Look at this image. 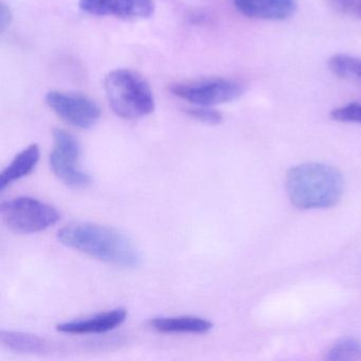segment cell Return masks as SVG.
I'll list each match as a JSON object with an SVG mask.
<instances>
[{
    "mask_svg": "<svg viewBox=\"0 0 361 361\" xmlns=\"http://www.w3.org/2000/svg\"><path fill=\"white\" fill-rule=\"evenodd\" d=\"M58 238L65 246L111 265L137 267L141 262L140 252L134 243L106 226L71 224L58 232Z\"/></svg>",
    "mask_w": 361,
    "mask_h": 361,
    "instance_id": "1",
    "label": "cell"
},
{
    "mask_svg": "<svg viewBox=\"0 0 361 361\" xmlns=\"http://www.w3.org/2000/svg\"><path fill=\"white\" fill-rule=\"evenodd\" d=\"M343 189L341 173L326 164H304L287 173V193L300 209L331 208L339 202Z\"/></svg>",
    "mask_w": 361,
    "mask_h": 361,
    "instance_id": "2",
    "label": "cell"
},
{
    "mask_svg": "<svg viewBox=\"0 0 361 361\" xmlns=\"http://www.w3.org/2000/svg\"><path fill=\"white\" fill-rule=\"evenodd\" d=\"M104 90L109 106L122 119H140L155 111V97L151 86L140 73L132 69H115L107 73Z\"/></svg>",
    "mask_w": 361,
    "mask_h": 361,
    "instance_id": "3",
    "label": "cell"
},
{
    "mask_svg": "<svg viewBox=\"0 0 361 361\" xmlns=\"http://www.w3.org/2000/svg\"><path fill=\"white\" fill-rule=\"evenodd\" d=\"M0 212L6 225L20 234L44 231L61 219L58 209L32 197H18L4 202Z\"/></svg>",
    "mask_w": 361,
    "mask_h": 361,
    "instance_id": "4",
    "label": "cell"
},
{
    "mask_svg": "<svg viewBox=\"0 0 361 361\" xmlns=\"http://www.w3.org/2000/svg\"><path fill=\"white\" fill-rule=\"evenodd\" d=\"M82 155L81 145L73 135L64 130H54V149L50 154L52 172L65 185L75 189L90 185V175L80 169Z\"/></svg>",
    "mask_w": 361,
    "mask_h": 361,
    "instance_id": "5",
    "label": "cell"
},
{
    "mask_svg": "<svg viewBox=\"0 0 361 361\" xmlns=\"http://www.w3.org/2000/svg\"><path fill=\"white\" fill-rule=\"evenodd\" d=\"M170 92L177 98L196 106H213L232 102L244 94V87L238 82L223 78L200 81L176 83L170 86Z\"/></svg>",
    "mask_w": 361,
    "mask_h": 361,
    "instance_id": "6",
    "label": "cell"
},
{
    "mask_svg": "<svg viewBox=\"0 0 361 361\" xmlns=\"http://www.w3.org/2000/svg\"><path fill=\"white\" fill-rule=\"evenodd\" d=\"M45 101L61 119L75 128L88 130L100 120V107L85 94L52 90L46 94Z\"/></svg>",
    "mask_w": 361,
    "mask_h": 361,
    "instance_id": "7",
    "label": "cell"
},
{
    "mask_svg": "<svg viewBox=\"0 0 361 361\" xmlns=\"http://www.w3.org/2000/svg\"><path fill=\"white\" fill-rule=\"evenodd\" d=\"M85 13L118 18H149L155 11L154 0H80Z\"/></svg>",
    "mask_w": 361,
    "mask_h": 361,
    "instance_id": "8",
    "label": "cell"
},
{
    "mask_svg": "<svg viewBox=\"0 0 361 361\" xmlns=\"http://www.w3.org/2000/svg\"><path fill=\"white\" fill-rule=\"evenodd\" d=\"M233 5L246 18L271 22L288 20L298 9L297 0H233Z\"/></svg>",
    "mask_w": 361,
    "mask_h": 361,
    "instance_id": "9",
    "label": "cell"
},
{
    "mask_svg": "<svg viewBox=\"0 0 361 361\" xmlns=\"http://www.w3.org/2000/svg\"><path fill=\"white\" fill-rule=\"evenodd\" d=\"M126 317H128V312L124 308H116V310L101 312L87 318L61 323L56 329L61 333L73 334V335L107 333L120 326L126 320Z\"/></svg>",
    "mask_w": 361,
    "mask_h": 361,
    "instance_id": "10",
    "label": "cell"
},
{
    "mask_svg": "<svg viewBox=\"0 0 361 361\" xmlns=\"http://www.w3.org/2000/svg\"><path fill=\"white\" fill-rule=\"evenodd\" d=\"M147 324L164 334H206L213 327L210 321L195 316L157 317Z\"/></svg>",
    "mask_w": 361,
    "mask_h": 361,
    "instance_id": "11",
    "label": "cell"
},
{
    "mask_svg": "<svg viewBox=\"0 0 361 361\" xmlns=\"http://www.w3.org/2000/svg\"><path fill=\"white\" fill-rule=\"evenodd\" d=\"M39 156H41V152L37 145H29L27 149H23L18 155H16L11 164L0 175V191H4L14 181L24 178L32 173L39 164Z\"/></svg>",
    "mask_w": 361,
    "mask_h": 361,
    "instance_id": "12",
    "label": "cell"
},
{
    "mask_svg": "<svg viewBox=\"0 0 361 361\" xmlns=\"http://www.w3.org/2000/svg\"><path fill=\"white\" fill-rule=\"evenodd\" d=\"M0 339L4 345L16 352L41 353L46 350L45 341L30 334L3 331L0 334Z\"/></svg>",
    "mask_w": 361,
    "mask_h": 361,
    "instance_id": "13",
    "label": "cell"
},
{
    "mask_svg": "<svg viewBox=\"0 0 361 361\" xmlns=\"http://www.w3.org/2000/svg\"><path fill=\"white\" fill-rule=\"evenodd\" d=\"M334 75L346 81L361 83V58L348 54H336L329 61Z\"/></svg>",
    "mask_w": 361,
    "mask_h": 361,
    "instance_id": "14",
    "label": "cell"
},
{
    "mask_svg": "<svg viewBox=\"0 0 361 361\" xmlns=\"http://www.w3.org/2000/svg\"><path fill=\"white\" fill-rule=\"evenodd\" d=\"M325 359L331 361L361 360V342L352 338L339 340L327 350Z\"/></svg>",
    "mask_w": 361,
    "mask_h": 361,
    "instance_id": "15",
    "label": "cell"
},
{
    "mask_svg": "<svg viewBox=\"0 0 361 361\" xmlns=\"http://www.w3.org/2000/svg\"><path fill=\"white\" fill-rule=\"evenodd\" d=\"M331 117L343 123H361V104L350 103L331 111Z\"/></svg>",
    "mask_w": 361,
    "mask_h": 361,
    "instance_id": "16",
    "label": "cell"
},
{
    "mask_svg": "<svg viewBox=\"0 0 361 361\" xmlns=\"http://www.w3.org/2000/svg\"><path fill=\"white\" fill-rule=\"evenodd\" d=\"M185 111L193 119L210 126H216L223 121V115L216 109H211L210 106L192 107Z\"/></svg>",
    "mask_w": 361,
    "mask_h": 361,
    "instance_id": "17",
    "label": "cell"
},
{
    "mask_svg": "<svg viewBox=\"0 0 361 361\" xmlns=\"http://www.w3.org/2000/svg\"><path fill=\"white\" fill-rule=\"evenodd\" d=\"M327 3L339 13L361 20V0H327Z\"/></svg>",
    "mask_w": 361,
    "mask_h": 361,
    "instance_id": "18",
    "label": "cell"
},
{
    "mask_svg": "<svg viewBox=\"0 0 361 361\" xmlns=\"http://www.w3.org/2000/svg\"><path fill=\"white\" fill-rule=\"evenodd\" d=\"M13 20V14L11 10L6 4L1 3L0 6V31L1 33L5 32Z\"/></svg>",
    "mask_w": 361,
    "mask_h": 361,
    "instance_id": "19",
    "label": "cell"
}]
</instances>
